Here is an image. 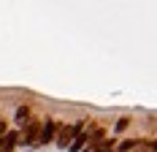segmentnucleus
Segmentation results:
<instances>
[{
  "label": "nucleus",
  "instance_id": "1",
  "mask_svg": "<svg viewBox=\"0 0 157 152\" xmlns=\"http://www.w3.org/2000/svg\"><path fill=\"white\" fill-rule=\"evenodd\" d=\"M81 128H84V122H73V125H68V128H60V130H57V144H60V147L73 144V138L81 133Z\"/></svg>",
  "mask_w": 157,
  "mask_h": 152
},
{
  "label": "nucleus",
  "instance_id": "2",
  "mask_svg": "<svg viewBox=\"0 0 157 152\" xmlns=\"http://www.w3.org/2000/svg\"><path fill=\"white\" fill-rule=\"evenodd\" d=\"M41 128H44L41 120H30L27 122V128H25V144L38 147V141H41Z\"/></svg>",
  "mask_w": 157,
  "mask_h": 152
},
{
  "label": "nucleus",
  "instance_id": "3",
  "mask_svg": "<svg viewBox=\"0 0 157 152\" xmlns=\"http://www.w3.org/2000/svg\"><path fill=\"white\" fill-rule=\"evenodd\" d=\"M54 133H57V122H44V128H41V141L38 144H49L52 138H54Z\"/></svg>",
  "mask_w": 157,
  "mask_h": 152
},
{
  "label": "nucleus",
  "instance_id": "4",
  "mask_svg": "<svg viewBox=\"0 0 157 152\" xmlns=\"http://www.w3.org/2000/svg\"><path fill=\"white\" fill-rule=\"evenodd\" d=\"M16 141H19L16 133H6V136H0V152H14Z\"/></svg>",
  "mask_w": 157,
  "mask_h": 152
},
{
  "label": "nucleus",
  "instance_id": "5",
  "mask_svg": "<svg viewBox=\"0 0 157 152\" xmlns=\"http://www.w3.org/2000/svg\"><path fill=\"white\" fill-rule=\"evenodd\" d=\"M27 120H30V109H19L16 111V122L19 125H27Z\"/></svg>",
  "mask_w": 157,
  "mask_h": 152
},
{
  "label": "nucleus",
  "instance_id": "6",
  "mask_svg": "<svg viewBox=\"0 0 157 152\" xmlns=\"http://www.w3.org/2000/svg\"><path fill=\"white\" fill-rule=\"evenodd\" d=\"M0 136H6V122L0 120Z\"/></svg>",
  "mask_w": 157,
  "mask_h": 152
},
{
  "label": "nucleus",
  "instance_id": "7",
  "mask_svg": "<svg viewBox=\"0 0 157 152\" xmlns=\"http://www.w3.org/2000/svg\"><path fill=\"white\" fill-rule=\"evenodd\" d=\"M155 150H157V144H155Z\"/></svg>",
  "mask_w": 157,
  "mask_h": 152
}]
</instances>
